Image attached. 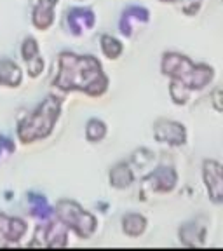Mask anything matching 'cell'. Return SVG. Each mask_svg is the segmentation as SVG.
<instances>
[{"label":"cell","mask_w":223,"mask_h":251,"mask_svg":"<svg viewBox=\"0 0 223 251\" xmlns=\"http://www.w3.org/2000/svg\"><path fill=\"white\" fill-rule=\"evenodd\" d=\"M54 86L63 91H84L89 96H99L108 86V78L103 75L101 65L93 56H77L72 52L59 54V72Z\"/></svg>","instance_id":"1"},{"label":"cell","mask_w":223,"mask_h":251,"mask_svg":"<svg viewBox=\"0 0 223 251\" xmlns=\"http://www.w3.org/2000/svg\"><path fill=\"white\" fill-rule=\"evenodd\" d=\"M59 112H61V101L58 98H49L35 110L28 119H25L18 127V136L23 143H31V141L42 140L51 134L54 122L58 121Z\"/></svg>","instance_id":"2"},{"label":"cell","mask_w":223,"mask_h":251,"mask_svg":"<svg viewBox=\"0 0 223 251\" xmlns=\"http://www.w3.org/2000/svg\"><path fill=\"white\" fill-rule=\"evenodd\" d=\"M56 215L68 228L77 232L78 237H89L96 230V218L91 213L84 211L77 202L59 201L56 206Z\"/></svg>","instance_id":"3"},{"label":"cell","mask_w":223,"mask_h":251,"mask_svg":"<svg viewBox=\"0 0 223 251\" xmlns=\"http://www.w3.org/2000/svg\"><path fill=\"white\" fill-rule=\"evenodd\" d=\"M153 136H155V140L159 143L180 147L187 141V131H185V126L180 124V122L161 119L153 126Z\"/></svg>","instance_id":"4"},{"label":"cell","mask_w":223,"mask_h":251,"mask_svg":"<svg viewBox=\"0 0 223 251\" xmlns=\"http://www.w3.org/2000/svg\"><path fill=\"white\" fill-rule=\"evenodd\" d=\"M194 68V63L187 58V56H181L178 52H168L162 58V74L169 75L171 78H180L183 80L190 70Z\"/></svg>","instance_id":"5"},{"label":"cell","mask_w":223,"mask_h":251,"mask_svg":"<svg viewBox=\"0 0 223 251\" xmlns=\"http://www.w3.org/2000/svg\"><path fill=\"white\" fill-rule=\"evenodd\" d=\"M176 171L173 168H159L145 178V183L153 192H171L176 185Z\"/></svg>","instance_id":"6"},{"label":"cell","mask_w":223,"mask_h":251,"mask_svg":"<svg viewBox=\"0 0 223 251\" xmlns=\"http://www.w3.org/2000/svg\"><path fill=\"white\" fill-rule=\"evenodd\" d=\"M204 181L208 187L209 197L215 202H222L223 187H222V166L216 161L204 162Z\"/></svg>","instance_id":"7"},{"label":"cell","mask_w":223,"mask_h":251,"mask_svg":"<svg viewBox=\"0 0 223 251\" xmlns=\"http://www.w3.org/2000/svg\"><path fill=\"white\" fill-rule=\"evenodd\" d=\"M67 23L70 26L74 35H80L84 31H87L89 28H93L94 25V14L89 9L75 7L72 11H68L67 14Z\"/></svg>","instance_id":"8"},{"label":"cell","mask_w":223,"mask_h":251,"mask_svg":"<svg viewBox=\"0 0 223 251\" xmlns=\"http://www.w3.org/2000/svg\"><path fill=\"white\" fill-rule=\"evenodd\" d=\"M215 77V72H213L211 67L208 65H194V68L190 70V74L181 80L185 82V86L190 91L194 89H204Z\"/></svg>","instance_id":"9"},{"label":"cell","mask_w":223,"mask_h":251,"mask_svg":"<svg viewBox=\"0 0 223 251\" xmlns=\"http://www.w3.org/2000/svg\"><path fill=\"white\" fill-rule=\"evenodd\" d=\"M67 225L61 220L56 224L44 225V241L49 248H61L67 244Z\"/></svg>","instance_id":"10"},{"label":"cell","mask_w":223,"mask_h":251,"mask_svg":"<svg viewBox=\"0 0 223 251\" xmlns=\"http://www.w3.org/2000/svg\"><path fill=\"white\" fill-rule=\"evenodd\" d=\"M21 78H23V74H21L20 67L14 61H11V59L0 61V84L2 86H9V87L20 86Z\"/></svg>","instance_id":"11"},{"label":"cell","mask_w":223,"mask_h":251,"mask_svg":"<svg viewBox=\"0 0 223 251\" xmlns=\"http://www.w3.org/2000/svg\"><path fill=\"white\" fill-rule=\"evenodd\" d=\"M149 21V11L143 7H129L127 11L124 12L122 16V21H121V31L124 35L129 37L131 35V30H133V25L134 23H145Z\"/></svg>","instance_id":"12"},{"label":"cell","mask_w":223,"mask_h":251,"mask_svg":"<svg viewBox=\"0 0 223 251\" xmlns=\"http://www.w3.org/2000/svg\"><path fill=\"white\" fill-rule=\"evenodd\" d=\"M134 180L133 169L125 162H121V164L114 166L112 171H110V183L114 185L115 188H125L129 187Z\"/></svg>","instance_id":"13"},{"label":"cell","mask_w":223,"mask_h":251,"mask_svg":"<svg viewBox=\"0 0 223 251\" xmlns=\"http://www.w3.org/2000/svg\"><path fill=\"white\" fill-rule=\"evenodd\" d=\"M31 21L39 30H47L54 23V7L47 4H37L33 9V16H31Z\"/></svg>","instance_id":"14"},{"label":"cell","mask_w":223,"mask_h":251,"mask_svg":"<svg viewBox=\"0 0 223 251\" xmlns=\"http://www.w3.org/2000/svg\"><path fill=\"white\" fill-rule=\"evenodd\" d=\"M147 228V220L145 216L138 215V213H129L122 218V230L131 237H138L145 232Z\"/></svg>","instance_id":"15"},{"label":"cell","mask_w":223,"mask_h":251,"mask_svg":"<svg viewBox=\"0 0 223 251\" xmlns=\"http://www.w3.org/2000/svg\"><path fill=\"white\" fill-rule=\"evenodd\" d=\"M169 94H171V100L176 105H185L188 101V96H190V89L185 86V82H181L180 78H173L171 86H169Z\"/></svg>","instance_id":"16"},{"label":"cell","mask_w":223,"mask_h":251,"mask_svg":"<svg viewBox=\"0 0 223 251\" xmlns=\"http://www.w3.org/2000/svg\"><path fill=\"white\" fill-rule=\"evenodd\" d=\"M106 136V126L103 121H98V119H93V121L87 122L86 126V138L93 143L96 141H101L103 138Z\"/></svg>","instance_id":"17"},{"label":"cell","mask_w":223,"mask_h":251,"mask_svg":"<svg viewBox=\"0 0 223 251\" xmlns=\"http://www.w3.org/2000/svg\"><path fill=\"white\" fill-rule=\"evenodd\" d=\"M26 232V224L20 218H11L9 220L7 234H5V241L7 243H18Z\"/></svg>","instance_id":"18"},{"label":"cell","mask_w":223,"mask_h":251,"mask_svg":"<svg viewBox=\"0 0 223 251\" xmlns=\"http://www.w3.org/2000/svg\"><path fill=\"white\" fill-rule=\"evenodd\" d=\"M101 51H103V54L106 56V58H110V59H115V58H119L121 56V52H122V44L119 42L115 37H112V35H103L101 37Z\"/></svg>","instance_id":"19"},{"label":"cell","mask_w":223,"mask_h":251,"mask_svg":"<svg viewBox=\"0 0 223 251\" xmlns=\"http://www.w3.org/2000/svg\"><path fill=\"white\" fill-rule=\"evenodd\" d=\"M180 237L183 243L190 244V246H196L197 243H202L204 241V228L197 230V225H185L180 230Z\"/></svg>","instance_id":"20"},{"label":"cell","mask_w":223,"mask_h":251,"mask_svg":"<svg viewBox=\"0 0 223 251\" xmlns=\"http://www.w3.org/2000/svg\"><path fill=\"white\" fill-rule=\"evenodd\" d=\"M30 206H31V215L33 216H39V218L46 220L51 216V208H49V204L44 197L40 196H31L30 197Z\"/></svg>","instance_id":"21"},{"label":"cell","mask_w":223,"mask_h":251,"mask_svg":"<svg viewBox=\"0 0 223 251\" xmlns=\"http://www.w3.org/2000/svg\"><path fill=\"white\" fill-rule=\"evenodd\" d=\"M26 68H28V74L31 75V77H39L40 74H42L44 70V59L40 58V54L33 56V58L26 59Z\"/></svg>","instance_id":"22"},{"label":"cell","mask_w":223,"mask_h":251,"mask_svg":"<svg viewBox=\"0 0 223 251\" xmlns=\"http://www.w3.org/2000/svg\"><path fill=\"white\" fill-rule=\"evenodd\" d=\"M21 54H23V59H25V61H26V59H30V58H33V56L39 54V46H37L35 39H31V37L25 39L23 47H21Z\"/></svg>","instance_id":"23"},{"label":"cell","mask_w":223,"mask_h":251,"mask_svg":"<svg viewBox=\"0 0 223 251\" xmlns=\"http://www.w3.org/2000/svg\"><path fill=\"white\" fill-rule=\"evenodd\" d=\"M181 2H183V4H181V9H183V12L188 16L196 14L200 7V0H181Z\"/></svg>","instance_id":"24"},{"label":"cell","mask_w":223,"mask_h":251,"mask_svg":"<svg viewBox=\"0 0 223 251\" xmlns=\"http://www.w3.org/2000/svg\"><path fill=\"white\" fill-rule=\"evenodd\" d=\"M14 152V145L7 138H0V155H9Z\"/></svg>","instance_id":"25"},{"label":"cell","mask_w":223,"mask_h":251,"mask_svg":"<svg viewBox=\"0 0 223 251\" xmlns=\"http://www.w3.org/2000/svg\"><path fill=\"white\" fill-rule=\"evenodd\" d=\"M220 93H222V91H220V89H216L215 91V103H216V110H218V112H220V110H222V105H220Z\"/></svg>","instance_id":"26"},{"label":"cell","mask_w":223,"mask_h":251,"mask_svg":"<svg viewBox=\"0 0 223 251\" xmlns=\"http://www.w3.org/2000/svg\"><path fill=\"white\" fill-rule=\"evenodd\" d=\"M40 4H47V5H52L54 7L56 4H58V0H39Z\"/></svg>","instance_id":"27"},{"label":"cell","mask_w":223,"mask_h":251,"mask_svg":"<svg viewBox=\"0 0 223 251\" xmlns=\"http://www.w3.org/2000/svg\"><path fill=\"white\" fill-rule=\"evenodd\" d=\"M161 2H176V0H161Z\"/></svg>","instance_id":"28"}]
</instances>
